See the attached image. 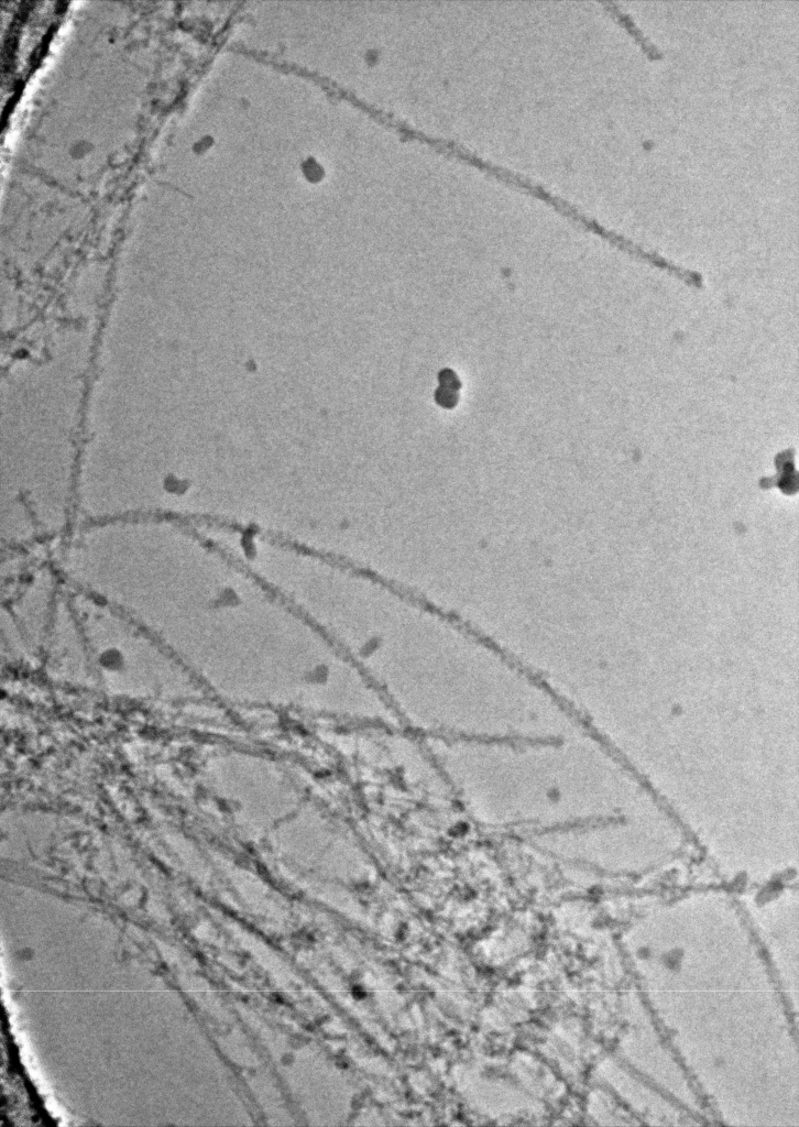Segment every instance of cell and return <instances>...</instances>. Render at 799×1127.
<instances>
[{
	"mask_svg": "<svg viewBox=\"0 0 799 1127\" xmlns=\"http://www.w3.org/2000/svg\"><path fill=\"white\" fill-rule=\"evenodd\" d=\"M532 195L548 203L554 208L559 210L561 214L566 215L570 219L583 226L585 229L599 234L600 237L608 240L610 243L617 247L619 249L632 255H635L637 259H642L645 262L653 264L654 266L668 271L671 275H675L679 280H682L690 286L697 288L702 286V278L700 274L676 266L656 253L644 251L642 248L631 242L628 239L611 230L605 229L596 220L589 218L587 215L581 212L576 206L571 205L563 198L552 194L543 185H536L532 190Z\"/></svg>",
	"mask_w": 799,
	"mask_h": 1127,
	"instance_id": "obj_1",
	"label": "cell"
}]
</instances>
